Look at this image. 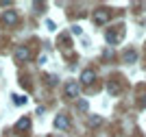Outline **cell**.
I'll use <instances>...</instances> for the list:
<instances>
[{
  "instance_id": "cell-1",
  "label": "cell",
  "mask_w": 146,
  "mask_h": 137,
  "mask_svg": "<svg viewBox=\"0 0 146 137\" xmlns=\"http://www.w3.org/2000/svg\"><path fill=\"white\" fill-rule=\"evenodd\" d=\"M13 57H15L18 63H24V61L31 59V50L26 46H18V48H15V52H13Z\"/></svg>"
},
{
  "instance_id": "cell-2",
  "label": "cell",
  "mask_w": 146,
  "mask_h": 137,
  "mask_svg": "<svg viewBox=\"0 0 146 137\" xmlns=\"http://www.w3.org/2000/svg\"><path fill=\"white\" fill-rule=\"evenodd\" d=\"M94 22L96 24H107L109 22V11H107V9H98V11L94 13Z\"/></svg>"
},
{
  "instance_id": "cell-3",
  "label": "cell",
  "mask_w": 146,
  "mask_h": 137,
  "mask_svg": "<svg viewBox=\"0 0 146 137\" xmlns=\"http://www.w3.org/2000/svg\"><path fill=\"white\" fill-rule=\"evenodd\" d=\"M76 94H79V83L76 81H68L66 83V96L68 98H76Z\"/></svg>"
},
{
  "instance_id": "cell-4",
  "label": "cell",
  "mask_w": 146,
  "mask_h": 137,
  "mask_svg": "<svg viewBox=\"0 0 146 137\" xmlns=\"http://www.w3.org/2000/svg\"><path fill=\"white\" fill-rule=\"evenodd\" d=\"M122 35H124V30H118V33H116V30H107V42H109V44H118V42H120V39H122Z\"/></svg>"
},
{
  "instance_id": "cell-5",
  "label": "cell",
  "mask_w": 146,
  "mask_h": 137,
  "mask_svg": "<svg viewBox=\"0 0 146 137\" xmlns=\"http://www.w3.org/2000/svg\"><path fill=\"white\" fill-rule=\"evenodd\" d=\"M68 126H70V120H68V115L61 113V115H57V118H55V128H59V131H61V128H68Z\"/></svg>"
},
{
  "instance_id": "cell-6",
  "label": "cell",
  "mask_w": 146,
  "mask_h": 137,
  "mask_svg": "<svg viewBox=\"0 0 146 137\" xmlns=\"http://www.w3.org/2000/svg\"><path fill=\"white\" fill-rule=\"evenodd\" d=\"M81 81H83L85 85H92L94 81H96V72L94 70H85L83 74H81Z\"/></svg>"
},
{
  "instance_id": "cell-7",
  "label": "cell",
  "mask_w": 146,
  "mask_h": 137,
  "mask_svg": "<svg viewBox=\"0 0 146 137\" xmlns=\"http://www.w3.org/2000/svg\"><path fill=\"white\" fill-rule=\"evenodd\" d=\"M26 128H31V120L29 118H22L18 124H15V133H22V131H26Z\"/></svg>"
},
{
  "instance_id": "cell-8",
  "label": "cell",
  "mask_w": 146,
  "mask_h": 137,
  "mask_svg": "<svg viewBox=\"0 0 146 137\" xmlns=\"http://www.w3.org/2000/svg\"><path fill=\"white\" fill-rule=\"evenodd\" d=\"M2 20H5V24H15V22H18V13H15V11H5Z\"/></svg>"
},
{
  "instance_id": "cell-9",
  "label": "cell",
  "mask_w": 146,
  "mask_h": 137,
  "mask_svg": "<svg viewBox=\"0 0 146 137\" xmlns=\"http://www.w3.org/2000/svg\"><path fill=\"white\" fill-rule=\"evenodd\" d=\"M135 59H137V52H135V50H127V52H124V61H127V63H135Z\"/></svg>"
},
{
  "instance_id": "cell-10",
  "label": "cell",
  "mask_w": 146,
  "mask_h": 137,
  "mask_svg": "<svg viewBox=\"0 0 146 137\" xmlns=\"http://www.w3.org/2000/svg\"><path fill=\"white\" fill-rule=\"evenodd\" d=\"M13 98V102L18 105V107H22V105H26V96H22V94H15V96H11Z\"/></svg>"
},
{
  "instance_id": "cell-11",
  "label": "cell",
  "mask_w": 146,
  "mask_h": 137,
  "mask_svg": "<svg viewBox=\"0 0 146 137\" xmlns=\"http://www.w3.org/2000/svg\"><path fill=\"white\" fill-rule=\"evenodd\" d=\"M100 122H103V120L98 118V115H92V118H90V126H98Z\"/></svg>"
},
{
  "instance_id": "cell-12",
  "label": "cell",
  "mask_w": 146,
  "mask_h": 137,
  "mask_svg": "<svg viewBox=\"0 0 146 137\" xmlns=\"http://www.w3.org/2000/svg\"><path fill=\"white\" fill-rule=\"evenodd\" d=\"M109 94H120V87L116 83H109Z\"/></svg>"
},
{
  "instance_id": "cell-13",
  "label": "cell",
  "mask_w": 146,
  "mask_h": 137,
  "mask_svg": "<svg viewBox=\"0 0 146 137\" xmlns=\"http://www.w3.org/2000/svg\"><path fill=\"white\" fill-rule=\"evenodd\" d=\"M81 33H83L81 26H72V35H81Z\"/></svg>"
},
{
  "instance_id": "cell-14",
  "label": "cell",
  "mask_w": 146,
  "mask_h": 137,
  "mask_svg": "<svg viewBox=\"0 0 146 137\" xmlns=\"http://www.w3.org/2000/svg\"><path fill=\"white\" fill-rule=\"evenodd\" d=\"M46 63H48V57H46V54H42V57H39V66H46Z\"/></svg>"
},
{
  "instance_id": "cell-15",
  "label": "cell",
  "mask_w": 146,
  "mask_h": 137,
  "mask_svg": "<svg viewBox=\"0 0 146 137\" xmlns=\"http://www.w3.org/2000/svg\"><path fill=\"white\" fill-rule=\"evenodd\" d=\"M48 85L52 87V85H57V76H48Z\"/></svg>"
}]
</instances>
